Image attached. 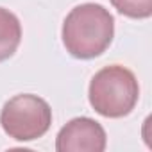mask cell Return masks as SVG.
<instances>
[{
  "label": "cell",
  "instance_id": "6da1fadb",
  "mask_svg": "<svg viewBox=\"0 0 152 152\" xmlns=\"http://www.w3.org/2000/svg\"><path fill=\"white\" fill-rule=\"evenodd\" d=\"M115 36V18L100 4L73 7L63 23V45L77 59H93L107 50Z\"/></svg>",
  "mask_w": 152,
  "mask_h": 152
},
{
  "label": "cell",
  "instance_id": "5b68a950",
  "mask_svg": "<svg viewBox=\"0 0 152 152\" xmlns=\"http://www.w3.org/2000/svg\"><path fill=\"white\" fill-rule=\"evenodd\" d=\"M22 41L20 20L9 11L0 7V63L9 59Z\"/></svg>",
  "mask_w": 152,
  "mask_h": 152
},
{
  "label": "cell",
  "instance_id": "7a4b0ae2",
  "mask_svg": "<svg viewBox=\"0 0 152 152\" xmlns=\"http://www.w3.org/2000/svg\"><path fill=\"white\" fill-rule=\"evenodd\" d=\"M91 107L107 118H120L129 115L140 97V86L134 73L120 64L102 68L90 83Z\"/></svg>",
  "mask_w": 152,
  "mask_h": 152
},
{
  "label": "cell",
  "instance_id": "3957f363",
  "mask_svg": "<svg viewBox=\"0 0 152 152\" xmlns=\"http://www.w3.org/2000/svg\"><path fill=\"white\" fill-rule=\"evenodd\" d=\"M0 124L9 138L16 141H32L50 129L52 109L38 95H16L4 104Z\"/></svg>",
  "mask_w": 152,
  "mask_h": 152
},
{
  "label": "cell",
  "instance_id": "8992f818",
  "mask_svg": "<svg viewBox=\"0 0 152 152\" xmlns=\"http://www.w3.org/2000/svg\"><path fill=\"white\" fill-rule=\"evenodd\" d=\"M111 4L129 18H148L152 15V0H111Z\"/></svg>",
  "mask_w": 152,
  "mask_h": 152
},
{
  "label": "cell",
  "instance_id": "277c9868",
  "mask_svg": "<svg viewBox=\"0 0 152 152\" xmlns=\"http://www.w3.org/2000/svg\"><path fill=\"white\" fill-rule=\"evenodd\" d=\"M107 138L104 127L88 118L79 116L70 120L56 138L57 152H102Z\"/></svg>",
  "mask_w": 152,
  "mask_h": 152
}]
</instances>
